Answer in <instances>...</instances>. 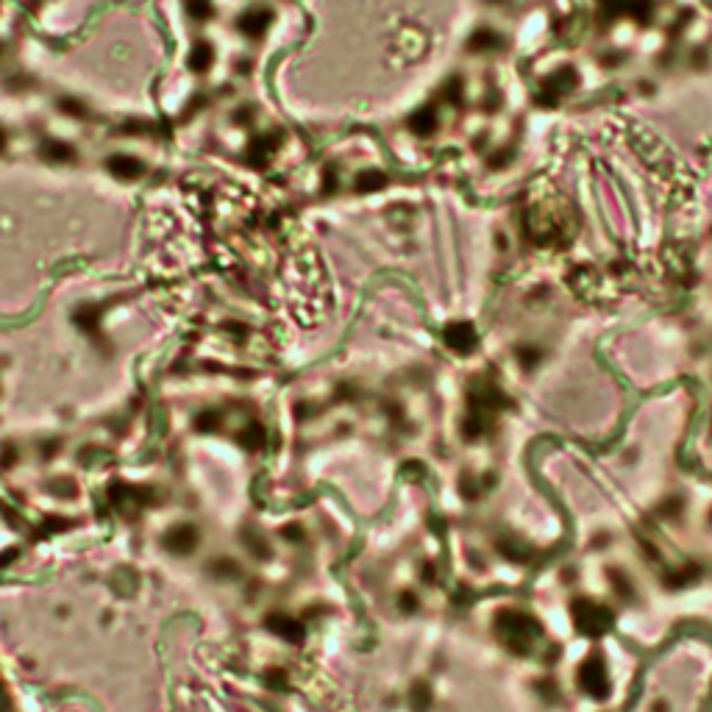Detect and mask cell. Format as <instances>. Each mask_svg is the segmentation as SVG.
<instances>
[]
</instances>
